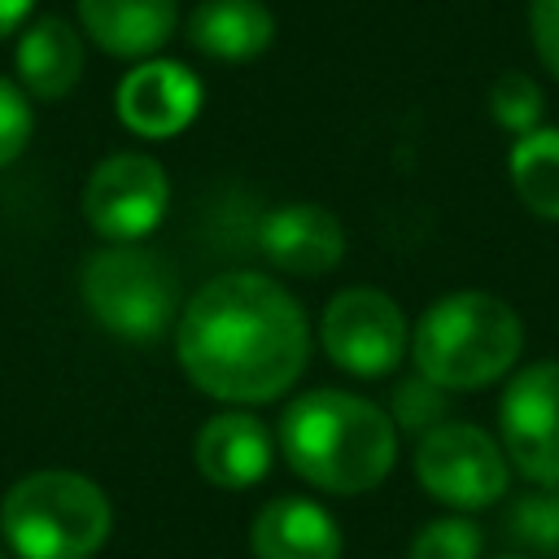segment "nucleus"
Instances as JSON below:
<instances>
[{"label": "nucleus", "instance_id": "nucleus-2", "mask_svg": "<svg viewBox=\"0 0 559 559\" xmlns=\"http://www.w3.org/2000/svg\"><path fill=\"white\" fill-rule=\"evenodd\" d=\"M280 454L314 489L358 498L384 485L397 463V428L389 411L349 389H306L280 415Z\"/></svg>", "mask_w": 559, "mask_h": 559}, {"label": "nucleus", "instance_id": "nucleus-18", "mask_svg": "<svg viewBox=\"0 0 559 559\" xmlns=\"http://www.w3.org/2000/svg\"><path fill=\"white\" fill-rule=\"evenodd\" d=\"M507 537L528 559H559V485H537L507 507Z\"/></svg>", "mask_w": 559, "mask_h": 559}, {"label": "nucleus", "instance_id": "nucleus-24", "mask_svg": "<svg viewBox=\"0 0 559 559\" xmlns=\"http://www.w3.org/2000/svg\"><path fill=\"white\" fill-rule=\"evenodd\" d=\"M31 9H35V0H0V39L13 35L31 17Z\"/></svg>", "mask_w": 559, "mask_h": 559}, {"label": "nucleus", "instance_id": "nucleus-14", "mask_svg": "<svg viewBox=\"0 0 559 559\" xmlns=\"http://www.w3.org/2000/svg\"><path fill=\"white\" fill-rule=\"evenodd\" d=\"M79 22L96 48L122 61H148L175 35V0H74Z\"/></svg>", "mask_w": 559, "mask_h": 559}, {"label": "nucleus", "instance_id": "nucleus-23", "mask_svg": "<svg viewBox=\"0 0 559 559\" xmlns=\"http://www.w3.org/2000/svg\"><path fill=\"white\" fill-rule=\"evenodd\" d=\"M528 35L542 66L559 79V0H528Z\"/></svg>", "mask_w": 559, "mask_h": 559}, {"label": "nucleus", "instance_id": "nucleus-10", "mask_svg": "<svg viewBox=\"0 0 559 559\" xmlns=\"http://www.w3.org/2000/svg\"><path fill=\"white\" fill-rule=\"evenodd\" d=\"M118 118L144 140H170L201 114V79L170 57H148L118 83Z\"/></svg>", "mask_w": 559, "mask_h": 559}, {"label": "nucleus", "instance_id": "nucleus-13", "mask_svg": "<svg viewBox=\"0 0 559 559\" xmlns=\"http://www.w3.org/2000/svg\"><path fill=\"white\" fill-rule=\"evenodd\" d=\"M253 559H341L345 537L328 507L301 493H280L249 524Z\"/></svg>", "mask_w": 559, "mask_h": 559}, {"label": "nucleus", "instance_id": "nucleus-21", "mask_svg": "<svg viewBox=\"0 0 559 559\" xmlns=\"http://www.w3.org/2000/svg\"><path fill=\"white\" fill-rule=\"evenodd\" d=\"M445 415H450V389L424 380L419 371H415L411 380H402V384L393 389V397H389V419H393V428H397V432H411L415 441H419L428 428L445 424Z\"/></svg>", "mask_w": 559, "mask_h": 559}, {"label": "nucleus", "instance_id": "nucleus-5", "mask_svg": "<svg viewBox=\"0 0 559 559\" xmlns=\"http://www.w3.org/2000/svg\"><path fill=\"white\" fill-rule=\"evenodd\" d=\"M92 319L122 341H157L179 314L175 266L144 245H105L79 271Z\"/></svg>", "mask_w": 559, "mask_h": 559}, {"label": "nucleus", "instance_id": "nucleus-19", "mask_svg": "<svg viewBox=\"0 0 559 559\" xmlns=\"http://www.w3.org/2000/svg\"><path fill=\"white\" fill-rule=\"evenodd\" d=\"M489 114L502 131L511 135H528L542 127V114H546V96L537 87V79H528L524 70H507L489 83Z\"/></svg>", "mask_w": 559, "mask_h": 559}, {"label": "nucleus", "instance_id": "nucleus-22", "mask_svg": "<svg viewBox=\"0 0 559 559\" xmlns=\"http://www.w3.org/2000/svg\"><path fill=\"white\" fill-rule=\"evenodd\" d=\"M26 140H31V105L17 92V83L0 79V170L9 162H17Z\"/></svg>", "mask_w": 559, "mask_h": 559}, {"label": "nucleus", "instance_id": "nucleus-15", "mask_svg": "<svg viewBox=\"0 0 559 559\" xmlns=\"http://www.w3.org/2000/svg\"><path fill=\"white\" fill-rule=\"evenodd\" d=\"M271 39H275V17L262 0H201L188 17V44L227 66L262 57Z\"/></svg>", "mask_w": 559, "mask_h": 559}, {"label": "nucleus", "instance_id": "nucleus-7", "mask_svg": "<svg viewBox=\"0 0 559 559\" xmlns=\"http://www.w3.org/2000/svg\"><path fill=\"white\" fill-rule=\"evenodd\" d=\"M319 345L341 371L358 380H380L411 354V323L384 288L354 284L323 306Z\"/></svg>", "mask_w": 559, "mask_h": 559}, {"label": "nucleus", "instance_id": "nucleus-3", "mask_svg": "<svg viewBox=\"0 0 559 559\" xmlns=\"http://www.w3.org/2000/svg\"><path fill=\"white\" fill-rule=\"evenodd\" d=\"M520 354H524L520 314L502 297L480 288L437 297L411 332L415 371L450 393H476L507 380Z\"/></svg>", "mask_w": 559, "mask_h": 559}, {"label": "nucleus", "instance_id": "nucleus-6", "mask_svg": "<svg viewBox=\"0 0 559 559\" xmlns=\"http://www.w3.org/2000/svg\"><path fill=\"white\" fill-rule=\"evenodd\" d=\"M415 480L441 507L472 515L511 489V459L480 424L445 419L415 441Z\"/></svg>", "mask_w": 559, "mask_h": 559}, {"label": "nucleus", "instance_id": "nucleus-17", "mask_svg": "<svg viewBox=\"0 0 559 559\" xmlns=\"http://www.w3.org/2000/svg\"><path fill=\"white\" fill-rule=\"evenodd\" d=\"M507 170L524 210L546 223H559V127H537L528 135H515Z\"/></svg>", "mask_w": 559, "mask_h": 559}, {"label": "nucleus", "instance_id": "nucleus-16", "mask_svg": "<svg viewBox=\"0 0 559 559\" xmlns=\"http://www.w3.org/2000/svg\"><path fill=\"white\" fill-rule=\"evenodd\" d=\"M17 79L39 100H61L83 74V39L66 17H35L17 39Z\"/></svg>", "mask_w": 559, "mask_h": 559}, {"label": "nucleus", "instance_id": "nucleus-12", "mask_svg": "<svg viewBox=\"0 0 559 559\" xmlns=\"http://www.w3.org/2000/svg\"><path fill=\"white\" fill-rule=\"evenodd\" d=\"M275 432L249 411H218L197 428L192 459L197 472L218 489H249L275 463Z\"/></svg>", "mask_w": 559, "mask_h": 559}, {"label": "nucleus", "instance_id": "nucleus-20", "mask_svg": "<svg viewBox=\"0 0 559 559\" xmlns=\"http://www.w3.org/2000/svg\"><path fill=\"white\" fill-rule=\"evenodd\" d=\"M480 550H485V528L472 515L450 511V515L428 520L411 537L406 559H480Z\"/></svg>", "mask_w": 559, "mask_h": 559}, {"label": "nucleus", "instance_id": "nucleus-11", "mask_svg": "<svg viewBox=\"0 0 559 559\" xmlns=\"http://www.w3.org/2000/svg\"><path fill=\"white\" fill-rule=\"evenodd\" d=\"M258 245L284 275H328L345 258V227L319 201H288L262 218Z\"/></svg>", "mask_w": 559, "mask_h": 559}, {"label": "nucleus", "instance_id": "nucleus-25", "mask_svg": "<svg viewBox=\"0 0 559 559\" xmlns=\"http://www.w3.org/2000/svg\"><path fill=\"white\" fill-rule=\"evenodd\" d=\"M493 559H528V555H520V550H507V555H493Z\"/></svg>", "mask_w": 559, "mask_h": 559}, {"label": "nucleus", "instance_id": "nucleus-9", "mask_svg": "<svg viewBox=\"0 0 559 559\" xmlns=\"http://www.w3.org/2000/svg\"><path fill=\"white\" fill-rule=\"evenodd\" d=\"M170 205V179L148 153H114L105 157L83 188V214L96 236L109 245H140Z\"/></svg>", "mask_w": 559, "mask_h": 559}, {"label": "nucleus", "instance_id": "nucleus-1", "mask_svg": "<svg viewBox=\"0 0 559 559\" xmlns=\"http://www.w3.org/2000/svg\"><path fill=\"white\" fill-rule=\"evenodd\" d=\"M175 354L205 397L262 406L301 380L310 362V319L280 280L227 271L205 280L179 310Z\"/></svg>", "mask_w": 559, "mask_h": 559}, {"label": "nucleus", "instance_id": "nucleus-4", "mask_svg": "<svg viewBox=\"0 0 559 559\" xmlns=\"http://www.w3.org/2000/svg\"><path fill=\"white\" fill-rule=\"evenodd\" d=\"M114 528L105 489L79 472H31L0 502V533L17 559H92Z\"/></svg>", "mask_w": 559, "mask_h": 559}, {"label": "nucleus", "instance_id": "nucleus-8", "mask_svg": "<svg viewBox=\"0 0 559 559\" xmlns=\"http://www.w3.org/2000/svg\"><path fill=\"white\" fill-rule=\"evenodd\" d=\"M498 441L533 485H559V358L511 371L498 402Z\"/></svg>", "mask_w": 559, "mask_h": 559}]
</instances>
